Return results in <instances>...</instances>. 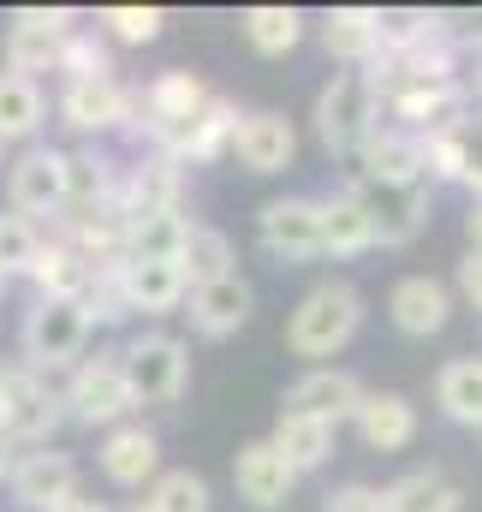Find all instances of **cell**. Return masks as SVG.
<instances>
[{"mask_svg": "<svg viewBox=\"0 0 482 512\" xmlns=\"http://www.w3.org/2000/svg\"><path fill=\"white\" fill-rule=\"evenodd\" d=\"M363 328V298L346 280H322L298 298V310L286 316V352L292 358H334L358 340Z\"/></svg>", "mask_w": 482, "mask_h": 512, "instance_id": "1", "label": "cell"}, {"mask_svg": "<svg viewBox=\"0 0 482 512\" xmlns=\"http://www.w3.org/2000/svg\"><path fill=\"white\" fill-rule=\"evenodd\" d=\"M90 310L78 304V298H36L30 310H24V328H18V352H24V364L30 370H42V376H54V370H72L78 358H84V346H90Z\"/></svg>", "mask_w": 482, "mask_h": 512, "instance_id": "2", "label": "cell"}, {"mask_svg": "<svg viewBox=\"0 0 482 512\" xmlns=\"http://www.w3.org/2000/svg\"><path fill=\"white\" fill-rule=\"evenodd\" d=\"M120 370L137 405H179L185 387H191V346L167 328L131 334L120 346Z\"/></svg>", "mask_w": 482, "mask_h": 512, "instance_id": "3", "label": "cell"}, {"mask_svg": "<svg viewBox=\"0 0 482 512\" xmlns=\"http://www.w3.org/2000/svg\"><path fill=\"white\" fill-rule=\"evenodd\" d=\"M60 387L48 382L42 370H30L24 358H12V364H0V435L18 447H42L48 435H54V423H60Z\"/></svg>", "mask_w": 482, "mask_h": 512, "instance_id": "4", "label": "cell"}, {"mask_svg": "<svg viewBox=\"0 0 482 512\" xmlns=\"http://www.w3.org/2000/svg\"><path fill=\"white\" fill-rule=\"evenodd\" d=\"M6 203L24 221H36V215L60 221L72 203V155L54 143H24V155L6 167Z\"/></svg>", "mask_w": 482, "mask_h": 512, "instance_id": "5", "label": "cell"}, {"mask_svg": "<svg viewBox=\"0 0 482 512\" xmlns=\"http://www.w3.org/2000/svg\"><path fill=\"white\" fill-rule=\"evenodd\" d=\"M381 126V102L363 72H334L316 96V137L328 155H358L369 131Z\"/></svg>", "mask_w": 482, "mask_h": 512, "instance_id": "6", "label": "cell"}, {"mask_svg": "<svg viewBox=\"0 0 482 512\" xmlns=\"http://www.w3.org/2000/svg\"><path fill=\"white\" fill-rule=\"evenodd\" d=\"M60 405H66V417H78V423H90V429H96V423H102V429L125 423V417L137 411V399H131V387H125L120 352H96V358H78V364L66 370Z\"/></svg>", "mask_w": 482, "mask_h": 512, "instance_id": "7", "label": "cell"}, {"mask_svg": "<svg viewBox=\"0 0 482 512\" xmlns=\"http://www.w3.org/2000/svg\"><path fill=\"white\" fill-rule=\"evenodd\" d=\"M78 30L72 6H18L12 30H6V72L36 78V72H60V48Z\"/></svg>", "mask_w": 482, "mask_h": 512, "instance_id": "8", "label": "cell"}, {"mask_svg": "<svg viewBox=\"0 0 482 512\" xmlns=\"http://www.w3.org/2000/svg\"><path fill=\"white\" fill-rule=\"evenodd\" d=\"M352 203L363 209L375 245H411L429 227V185H381V179H352Z\"/></svg>", "mask_w": 482, "mask_h": 512, "instance_id": "9", "label": "cell"}, {"mask_svg": "<svg viewBox=\"0 0 482 512\" xmlns=\"http://www.w3.org/2000/svg\"><path fill=\"white\" fill-rule=\"evenodd\" d=\"M256 239H262V251L274 256V262H286V268L322 256V197H274V203H262Z\"/></svg>", "mask_w": 482, "mask_h": 512, "instance_id": "10", "label": "cell"}, {"mask_svg": "<svg viewBox=\"0 0 482 512\" xmlns=\"http://www.w3.org/2000/svg\"><path fill=\"white\" fill-rule=\"evenodd\" d=\"M209 102H215V90H209L197 72L173 66V72H161V78H149V84H143V96H137V114H143L149 143H161V137H173L179 126H191V120H197Z\"/></svg>", "mask_w": 482, "mask_h": 512, "instance_id": "11", "label": "cell"}, {"mask_svg": "<svg viewBox=\"0 0 482 512\" xmlns=\"http://www.w3.org/2000/svg\"><path fill=\"white\" fill-rule=\"evenodd\" d=\"M6 495H12V507L30 512L60 507V501L78 495V459L60 453V447H30V453H18V465L6 477Z\"/></svg>", "mask_w": 482, "mask_h": 512, "instance_id": "12", "label": "cell"}, {"mask_svg": "<svg viewBox=\"0 0 482 512\" xmlns=\"http://www.w3.org/2000/svg\"><path fill=\"white\" fill-rule=\"evenodd\" d=\"M137 114V96L125 90L120 78H84V84H66L60 90V120L84 137L96 131H120Z\"/></svg>", "mask_w": 482, "mask_h": 512, "instance_id": "13", "label": "cell"}, {"mask_svg": "<svg viewBox=\"0 0 482 512\" xmlns=\"http://www.w3.org/2000/svg\"><path fill=\"white\" fill-rule=\"evenodd\" d=\"M363 399V382L352 370H334V364H316L304 382L286 387V399H280V411H298V417H316V423H346L352 411H358Z\"/></svg>", "mask_w": 482, "mask_h": 512, "instance_id": "14", "label": "cell"}, {"mask_svg": "<svg viewBox=\"0 0 482 512\" xmlns=\"http://www.w3.org/2000/svg\"><path fill=\"white\" fill-rule=\"evenodd\" d=\"M102 477L114 483V489H143V483H155L161 477V435L149 429V423H114L108 429V441H102Z\"/></svg>", "mask_w": 482, "mask_h": 512, "instance_id": "15", "label": "cell"}, {"mask_svg": "<svg viewBox=\"0 0 482 512\" xmlns=\"http://www.w3.org/2000/svg\"><path fill=\"white\" fill-rule=\"evenodd\" d=\"M227 149L239 155L250 173H286L292 155H298V131H292L286 114L256 108V114H239V126H233V143H227Z\"/></svg>", "mask_w": 482, "mask_h": 512, "instance_id": "16", "label": "cell"}, {"mask_svg": "<svg viewBox=\"0 0 482 512\" xmlns=\"http://www.w3.org/2000/svg\"><path fill=\"white\" fill-rule=\"evenodd\" d=\"M387 316H393L399 334L429 340V334H441V328L453 322V292H447L435 274H405V280L387 292Z\"/></svg>", "mask_w": 482, "mask_h": 512, "instance_id": "17", "label": "cell"}, {"mask_svg": "<svg viewBox=\"0 0 482 512\" xmlns=\"http://www.w3.org/2000/svg\"><path fill=\"white\" fill-rule=\"evenodd\" d=\"M250 310H256V292H250L244 274H221V280H209V286H191V328H197L203 340L239 334L244 322H250Z\"/></svg>", "mask_w": 482, "mask_h": 512, "instance_id": "18", "label": "cell"}, {"mask_svg": "<svg viewBox=\"0 0 482 512\" xmlns=\"http://www.w3.org/2000/svg\"><path fill=\"white\" fill-rule=\"evenodd\" d=\"M358 167H363V179H381V185H423L429 149H423V137H411V131L375 126L369 143L358 149Z\"/></svg>", "mask_w": 482, "mask_h": 512, "instance_id": "19", "label": "cell"}, {"mask_svg": "<svg viewBox=\"0 0 482 512\" xmlns=\"http://www.w3.org/2000/svg\"><path fill=\"white\" fill-rule=\"evenodd\" d=\"M352 423H358V435H363L369 453H405V447L417 441V405H411L405 393H381V387L369 393V387H363Z\"/></svg>", "mask_w": 482, "mask_h": 512, "instance_id": "20", "label": "cell"}, {"mask_svg": "<svg viewBox=\"0 0 482 512\" xmlns=\"http://www.w3.org/2000/svg\"><path fill=\"white\" fill-rule=\"evenodd\" d=\"M233 483H239V501H250L256 512L286 507V501H292V489H298L292 465H286L268 441H244L239 459H233Z\"/></svg>", "mask_w": 482, "mask_h": 512, "instance_id": "21", "label": "cell"}, {"mask_svg": "<svg viewBox=\"0 0 482 512\" xmlns=\"http://www.w3.org/2000/svg\"><path fill=\"white\" fill-rule=\"evenodd\" d=\"M233 126H239V108L215 96L191 126H179L173 137H161V143H155V155H167V161H179V167H185V161H197V167H203V161H215V155L233 143Z\"/></svg>", "mask_w": 482, "mask_h": 512, "instance_id": "22", "label": "cell"}, {"mask_svg": "<svg viewBox=\"0 0 482 512\" xmlns=\"http://www.w3.org/2000/svg\"><path fill=\"white\" fill-rule=\"evenodd\" d=\"M120 292L125 310H143V316H167L191 298L179 262H120Z\"/></svg>", "mask_w": 482, "mask_h": 512, "instance_id": "23", "label": "cell"}, {"mask_svg": "<svg viewBox=\"0 0 482 512\" xmlns=\"http://www.w3.org/2000/svg\"><path fill=\"white\" fill-rule=\"evenodd\" d=\"M185 233H191V221H185L179 209H149V215H131V221H125L120 256H125V262H179V251H185Z\"/></svg>", "mask_w": 482, "mask_h": 512, "instance_id": "24", "label": "cell"}, {"mask_svg": "<svg viewBox=\"0 0 482 512\" xmlns=\"http://www.w3.org/2000/svg\"><path fill=\"white\" fill-rule=\"evenodd\" d=\"M429 149V173L435 179H459V185H471L482 197V120H459L453 131H441V137H429L423 143Z\"/></svg>", "mask_w": 482, "mask_h": 512, "instance_id": "25", "label": "cell"}, {"mask_svg": "<svg viewBox=\"0 0 482 512\" xmlns=\"http://www.w3.org/2000/svg\"><path fill=\"white\" fill-rule=\"evenodd\" d=\"M322 42H328L334 60L369 66V60L381 54V12H375V6H334V12L322 18Z\"/></svg>", "mask_w": 482, "mask_h": 512, "instance_id": "26", "label": "cell"}, {"mask_svg": "<svg viewBox=\"0 0 482 512\" xmlns=\"http://www.w3.org/2000/svg\"><path fill=\"white\" fill-rule=\"evenodd\" d=\"M268 447H274V453L292 465V477H304V471H322V465H328V453H334V423H316V417L280 411V423H274Z\"/></svg>", "mask_w": 482, "mask_h": 512, "instance_id": "27", "label": "cell"}, {"mask_svg": "<svg viewBox=\"0 0 482 512\" xmlns=\"http://www.w3.org/2000/svg\"><path fill=\"white\" fill-rule=\"evenodd\" d=\"M96 268L102 262H90L84 251H72L66 239H42V256H36V268H30V280L42 286V298H90V286H96Z\"/></svg>", "mask_w": 482, "mask_h": 512, "instance_id": "28", "label": "cell"}, {"mask_svg": "<svg viewBox=\"0 0 482 512\" xmlns=\"http://www.w3.org/2000/svg\"><path fill=\"white\" fill-rule=\"evenodd\" d=\"M381 507L387 512H459L465 507V495H459V483H453L447 471L423 465V471L393 477V483L381 489Z\"/></svg>", "mask_w": 482, "mask_h": 512, "instance_id": "29", "label": "cell"}, {"mask_svg": "<svg viewBox=\"0 0 482 512\" xmlns=\"http://www.w3.org/2000/svg\"><path fill=\"white\" fill-rule=\"evenodd\" d=\"M48 120V96L36 78L0 72V143H30Z\"/></svg>", "mask_w": 482, "mask_h": 512, "instance_id": "30", "label": "cell"}, {"mask_svg": "<svg viewBox=\"0 0 482 512\" xmlns=\"http://www.w3.org/2000/svg\"><path fill=\"white\" fill-rule=\"evenodd\" d=\"M435 405L459 429H482V358H453L435 376Z\"/></svg>", "mask_w": 482, "mask_h": 512, "instance_id": "31", "label": "cell"}, {"mask_svg": "<svg viewBox=\"0 0 482 512\" xmlns=\"http://www.w3.org/2000/svg\"><path fill=\"white\" fill-rule=\"evenodd\" d=\"M179 268H185V286H209V280H221V274H239V268H233V239H227L221 227H209V221H191L185 251H179Z\"/></svg>", "mask_w": 482, "mask_h": 512, "instance_id": "32", "label": "cell"}, {"mask_svg": "<svg viewBox=\"0 0 482 512\" xmlns=\"http://www.w3.org/2000/svg\"><path fill=\"white\" fill-rule=\"evenodd\" d=\"M244 42L256 48V54H268V60H280V54H292L298 48V36H304V12L298 6H250L239 18Z\"/></svg>", "mask_w": 482, "mask_h": 512, "instance_id": "33", "label": "cell"}, {"mask_svg": "<svg viewBox=\"0 0 482 512\" xmlns=\"http://www.w3.org/2000/svg\"><path fill=\"white\" fill-rule=\"evenodd\" d=\"M369 245H375V233H369L363 209L352 203V191L322 197V256H358Z\"/></svg>", "mask_w": 482, "mask_h": 512, "instance_id": "34", "label": "cell"}, {"mask_svg": "<svg viewBox=\"0 0 482 512\" xmlns=\"http://www.w3.org/2000/svg\"><path fill=\"white\" fill-rule=\"evenodd\" d=\"M143 501L149 512H209V483L197 471H161Z\"/></svg>", "mask_w": 482, "mask_h": 512, "instance_id": "35", "label": "cell"}, {"mask_svg": "<svg viewBox=\"0 0 482 512\" xmlns=\"http://www.w3.org/2000/svg\"><path fill=\"white\" fill-rule=\"evenodd\" d=\"M36 256H42V233H36V221H24V215H0V280H6V274H30Z\"/></svg>", "mask_w": 482, "mask_h": 512, "instance_id": "36", "label": "cell"}, {"mask_svg": "<svg viewBox=\"0 0 482 512\" xmlns=\"http://www.w3.org/2000/svg\"><path fill=\"white\" fill-rule=\"evenodd\" d=\"M60 72H66V84H84V78H114V60H108L102 36L72 30V36H66V48H60Z\"/></svg>", "mask_w": 482, "mask_h": 512, "instance_id": "37", "label": "cell"}, {"mask_svg": "<svg viewBox=\"0 0 482 512\" xmlns=\"http://www.w3.org/2000/svg\"><path fill=\"white\" fill-rule=\"evenodd\" d=\"M161 24H167V12L161 6H108L102 12V30L125 42V48H143V42H155L161 36Z\"/></svg>", "mask_w": 482, "mask_h": 512, "instance_id": "38", "label": "cell"}, {"mask_svg": "<svg viewBox=\"0 0 482 512\" xmlns=\"http://www.w3.org/2000/svg\"><path fill=\"white\" fill-rule=\"evenodd\" d=\"M322 512H387V507H381V489H369V483H340V489H328Z\"/></svg>", "mask_w": 482, "mask_h": 512, "instance_id": "39", "label": "cell"}, {"mask_svg": "<svg viewBox=\"0 0 482 512\" xmlns=\"http://www.w3.org/2000/svg\"><path fill=\"white\" fill-rule=\"evenodd\" d=\"M459 298H465L471 310H482V256L477 251L459 262Z\"/></svg>", "mask_w": 482, "mask_h": 512, "instance_id": "40", "label": "cell"}, {"mask_svg": "<svg viewBox=\"0 0 482 512\" xmlns=\"http://www.w3.org/2000/svg\"><path fill=\"white\" fill-rule=\"evenodd\" d=\"M48 512H108V501H96V495H72V501H60V507Z\"/></svg>", "mask_w": 482, "mask_h": 512, "instance_id": "41", "label": "cell"}, {"mask_svg": "<svg viewBox=\"0 0 482 512\" xmlns=\"http://www.w3.org/2000/svg\"><path fill=\"white\" fill-rule=\"evenodd\" d=\"M465 233H471V251L482 256V197L471 203V215H465Z\"/></svg>", "mask_w": 482, "mask_h": 512, "instance_id": "42", "label": "cell"}, {"mask_svg": "<svg viewBox=\"0 0 482 512\" xmlns=\"http://www.w3.org/2000/svg\"><path fill=\"white\" fill-rule=\"evenodd\" d=\"M12 465H18V447H12V441H6V435H0V483H6V477H12Z\"/></svg>", "mask_w": 482, "mask_h": 512, "instance_id": "43", "label": "cell"}, {"mask_svg": "<svg viewBox=\"0 0 482 512\" xmlns=\"http://www.w3.org/2000/svg\"><path fill=\"white\" fill-rule=\"evenodd\" d=\"M471 90H477V102H482V60H477V84H471Z\"/></svg>", "mask_w": 482, "mask_h": 512, "instance_id": "44", "label": "cell"}, {"mask_svg": "<svg viewBox=\"0 0 482 512\" xmlns=\"http://www.w3.org/2000/svg\"><path fill=\"white\" fill-rule=\"evenodd\" d=\"M125 512H149V501H131V507H125Z\"/></svg>", "mask_w": 482, "mask_h": 512, "instance_id": "45", "label": "cell"}, {"mask_svg": "<svg viewBox=\"0 0 482 512\" xmlns=\"http://www.w3.org/2000/svg\"><path fill=\"white\" fill-rule=\"evenodd\" d=\"M0 149H6V143H0Z\"/></svg>", "mask_w": 482, "mask_h": 512, "instance_id": "46", "label": "cell"}, {"mask_svg": "<svg viewBox=\"0 0 482 512\" xmlns=\"http://www.w3.org/2000/svg\"><path fill=\"white\" fill-rule=\"evenodd\" d=\"M477 435H482V429H477Z\"/></svg>", "mask_w": 482, "mask_h": 512, "instance_id": "47", "label": "cell"}]
</instances>
